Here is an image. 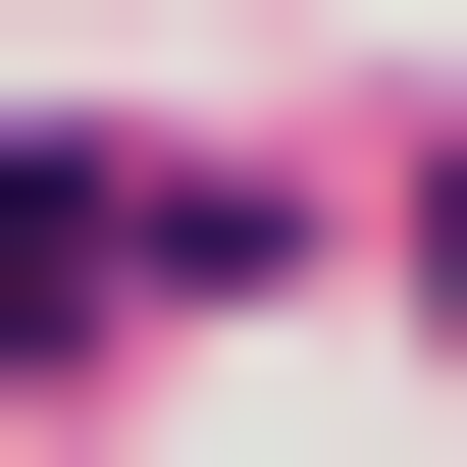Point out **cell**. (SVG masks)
Wrapping results in <instances>:
<instances>
[{
    "label": "cell",
    "mask_w": 467,
    "mask_h": 467,
    "mask_svg": "<svg viewBox=\"0 0 467 467\" xmlns=\"http://www.w3.org/2000/svg\"><path fill=\"white\" fill-rule=\"evenodd\" d=\"M156 260H208V208H52V156H0V364H52V312H156Z\"/></svg>",
    "instance_id": "6da1fadb"
}]
</instances>
